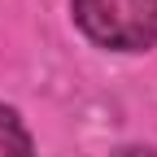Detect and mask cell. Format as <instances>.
Here are the masks:
<instances>
[{
	"instance_id": "cell-1",
	"label": "cell",
	"mask_w": 157,
	"mask_h": 157,
	"mask_svg": "<svg viewBox=\"0 0 157 157\" xmlns=\"http://www.w3.org/2000/svg\"><path fill=\"white\" fill-rule=\"evenodd\" d=\"M74 22L101 48L140 52L157 44V0H74Z\"/></svg>"
},
{
	"instance_id": "cell-2",
	"label": "cell",
	"mask_w": 157,
	"mask_h": 157,
	"mask_svg": "<svg viewBox=\"0 0 157 157\" xmlns=\"http://www.w3.org/2000/svg\"><path fill=\"white\" fill-rule=\"evenodd\" d=\"M0 157H35L31 135L13 109H0Z\"/></svg>"
},
{
	"instance_id": "cell-3",
	"label": "cell",
	"mask_w": 157,
	"mask_h": 157,
	"mask_svg": "<svg viewBox=\"0 0 157 157\" xmlns=\"http://www.w3.org/2000/svg\"><path fill=\"white\" fill-rule=\"evenodd\" d=\"M113 157H157V153H153V148H118Z\"/></svg>"
}]
</instances>
